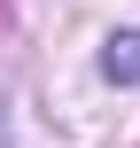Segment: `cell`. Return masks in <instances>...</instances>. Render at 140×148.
<instances>
[{
    "label": "cell",
    "instance_id": "cell-1",
    "mask_svg": "<svg viewBox=\"0 0 140 148\" xmlns=\"http://www.w3.org/2000/svg\"><path fill=\"white\" fill-rule=\"evenodd\" d=\"M101 78L109 86H140V31H117L101 47Z\"/></svg>",
    "mask_w": 140,
    "mask_h": 148
},
{
    "label": "cell",
    "instance_id": "cell-2",
    "mask_svg": "<svg viewBox=\"0 0 140 148\" xmlns=\"http://www.w3.org/2000/svg\"><path fill=\"white\" fill-rule=\"evenodd\" d=\"M0 148H8V101H0Z\"/></svg>",
    "mask_w": 140,
    "mask_h": 148
}]
</instances>
